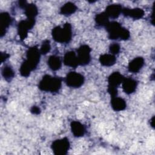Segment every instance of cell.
<instances>
[{"label":"cell","instance_id":"cell-9","mask_svg":"<svg viewBox=\"0 0 155 155\" xmlns=\"http://www.w3.org/2000/svg\"><path fill=\"white\" fill-rule=\"evenodd\" d=\"M12 21V18L8 13L2 12L0 14V29L1 37L5 34L6 29L11 24Z\"/></svg>","mask_w":155,"mask_h":155},{"label":"cell","instance_id":"cell-3","mask_svg":"<svg viewBox=\"0 0 155 155\" xmlns=\"http://www.w3.org/2000/svg\"><path fill=\"white\" fill-rule=\"evenodd\" d=\"M62 85V79L59 77H53L45 74L40 81L38 88L44 91L56 93L61 89Z\"/></svg>","mask_w":155,"mask_h":155},{"label":"cell","instance_id":"cell-25","mask_svg":"<svg viewBox=\"0 0 155 155\" xmlns=\"http://www.w3.org/2000/svg\"><path fill=\"white\" fill-rule=\"evenodd\" d=\"M120 45L117 43H113L110 45V52L112 54H117L120 51Z\"/></svg>","mask_w":155,"mask_h":155},{"label":"cell","instance_id":"cell-23","mask_svg":"<svg viewBox=\"0 0 155 155\" xmlns=\"http://www.w3.org/2000/svg\"><path fill=\"white\" fill-rule=\"evenodd\" d=\"M2 75L5 80L10 82L15 76V71L12 67L6 65L2 69Z\"/></svg>","mask_w":155,"mask_h":155},{"label":"cell","instance_id":"cell-1","mask_svg":"<svg viewBox=\"0 0 155 155\" xmlns=\"http://www.w3.org/2000/svg\"><path fill=\"white\" fill-rule=\"evenodd\" d=\"M41 57L40 50L36 46L29 48L26 53V59L21 64L19 71L21 76L28 77L37 67Z\"/></svg>","mask_w":155,"mask_h":155},{"label":"cell","instance_id":"cell-14","mask_svg":"<svg viewBox=\"0 0 155 155\" xmlns=\"http://www.w3.org/2000/svg\"><path fill=\"white\" fill-rule=\"evenodd\" d=\"M144 65V59L142 57H137L133 59L128 64V69L132 73H137Z\"/></svg>","mask_w":155,"mask_h":155},{"label":"cell","instance_id":"cell-7","mask_svg":"<svg viewBox=\"0 0 155 155\" xmlns=\"http://www.w3.org/2000/svg\"><path fill=\"white\" fill-rule=\"evenodd\" d=\"M90 47L87 45H82L77 50V57L79 65H86L91 61Z\"/></svg>","mask_w":155,"mask_h":155},{"label":"cell","instance_id":"cell-29","mask_svg":"<svg viewBox=\"0 0 155 155\" xmlns=\"http://www.w3.org/2000/svg\"><path fill=\"white\" fill-rule=\"evenodd\" d=\"M154 117L153 116V117L151 118V121H150V124L152 127H154Z\"/></svg>","mask_w":155,"mask_h":155},{"label":"cell","instance_id":"cell-11","mask_svg":"<svg viewBox=\"0 0 155 155\" xmlns=\"http://www.w3.org/2000/svg\"><path fill=\"white\" fill-rule=\"evenodd\" d=\"M64 63L65 65L76 68L79 65L77 55L73 51L67 52L64 57Z\"/></svg>","mask_w":155,"mask_h":155},{"label":"cell","instance_id":"cell-26","mask_svg":"<svg viewBox=\"0 0 155 155\" xmlns=\"http://www.w3.org/2000/svg\"><path fill=\"white\" fill-rule=\"evenodd\" d=\"M30 112L34 114H39L41 113V109L37 106H33L30 109Z\"/></svg>","mask_w":155,"mask_h":155},{"label":"cell","instance_id":"cell-20","mask_svg":"<svg viewBox=\"0 0 155 155\" xmlns=\"http://www.w3.org/2000/svg\"><path fill=\"white\" fill-rule=\"evenodd\" d=\"M77 10V7L74 3L68 2L62 5L60 9V13L65 16H70Z\"/></svg>","mask_w":155,"mask_h":155},{"label":"cell","instance_id":"cell-13","mask_svg":"<svg viewBox=\"0 0 155 155\" xmlns=\"http://www.w3.org/2000/svg\"><path fill=\"white\" fill-rule=\"evenodd\" d=\"M124 77L122 74H121L119 72L116 71L113 72L112 74H111L108 78V87H114L117 88V87L122 83Z\"/></svg>","mask_w":155,"mask_h":155},{"label":"cell","instance_id":"cell-5","mask_svg":"<svg viewBox=\"0 0 155 155\" xmlns=\"http://www.w3.org/2000/svg\"><path fill=\"white\" fill-rule=\"evenodd\" d=\"M70 142L67 137L57 139L53 142L51 145V150L54 154L64 155L66 154L70 148Z\"/></svg>","mask_w":155,"mask_h":155},{"label":"cell","instance_id":"cell-16","mask_svg":"<svg viewBox=\"0 0 155 155\" xmlns=\"http://www.w3.org/2000/svg\"><path fill=\"white\" fill-rule=\"evenodd\" d=\"M122 11V7L120 4H112L107 7L105 12L108 17L116 18L120 15Z\"/></svg>","mask_w":155,"mask_h":155},{"label":"cell","instance_id":"cell-21","mask_svg":"<svg viewBox=\"0 0 155 155\" xmlns=\"http://www.w3.org/2000/svg\"><path fill=\"white\" fill-rule=\"evenodd\" d=\"M24 13L28 19H35L38 13V8L35 4H29L24 8Z\"/></svg>","mask_w":155,"mask_h":155},{"label":"cell","instance_id":"cell-17","mask_svg":"<svg viewBox=\"0 0 155 155\" xmlns=\"http://www.w3.org/2000/svg\"><path fill=\"white\" fill-rule=\"evenodd\" d=\"M111 105L114 111H120L125 109L127 104L124 99L116 96L111 97Z\"/></svg>","mask_w":155,"mask_h":155},{"label":"cell","instance_id":"cell-4","mask_svg":"<svg viewBox=\"0 0 155 155\" xmlns=\"http://www.w3.org/2000/svg\"><path fill=\"white\" fill-rule=\"evenodd\" d=\"M53 39L59 43H68L72 38L71 25L70 23H65L62 27L56 26L52 30Z\"/></svg>","mask_w":155,"mask_h":155},{"label":"cell","instance_id":"cell-18","mask_svg":"<svg viewBox=\"0 0 155 155\" xmlns=\"http://www.w3.org/2000/svg\"><path fill=\"white\" fill-rule=\"evenodd\" d=\"M116 61V58L112 54H104L100 56L99 62L101 65L105 67H110L113 65Z\"/></svg>","mask_w":155,"mask_h":155},{"label":"cell","instance_id":"cell-19","mask_svg":"<svg viewBox=\"0 0 155 155\" xmlns=\"http://www.w3.org/2000/svg\"><path fill=\"white\" fill-rule=\"evenodd\" d=\"M47 63L50 68L53 71L59 70L62 65V61L60 57L56 55L50 56L47 61Z\"/></svg>","mask_w":155,"mask_h":155},{"label":"cell","instance_id":"cell-28","mask_svg":"<svg viewBox=\"0 0 155 155\" xmlns=\"http://www.w3.org/2000/svg\"><path fill=\"white\" fill-rule=\"evenodd\" d=\"M27 4H28L27 3V2L25 1H19V6L22 8H24Z\"/></svg>","mask_w":155,"mask_h":155},{"label":"cell","instance_id":"cell-8","mask_svg":"<svg viewBox=\"0 0 155 155\" xmlns=\"http://www.w3.org/2000/svg\"><path fill=\"white\" fill-rule=\"evenodd\" d=\"M35 23V19H28L22 20L19 22L18 26V32L21 39L23 40L27 36L28 31L33 28Z\"/></svg>","mask_w":155,"mask_h":155},{"label":"cell","instance_id":"cell-6","mask_svg":"<svg viewBox=\"0 0 155 155\" xmlns=\"http://www.w3.org/2000/svg\"><path fill=\"white\" fill-rule=\"evenodd\" d=\"M84 77L82 74L75 72L70 71L65 77V83L67 86L71 88H79L84 82Z\"/></svg>","mask_w":155,"mask_h":155},{"label":"cell","instance_id":"cell-27","mask_svg":"<svg viewBox=\"0 0 155 155\" xmlns=\"http://www.w3.org/2000/svg\"><path fill=\"white\" fill-rule=\"evenodd\" d=\"M9 57V54L5 53H1V62H3Z\"/></svg>","mask_w":155,"mask_h":155},{"label":"cell","instance_id":"cell-12","mask_svg":"<svg viewBox=\"0 0 155 155\" xmlns=\"http://www.w3.org/2000/svg\"><path fill=\"white\" fill-rule=\"evenodd\" d=\"M122 13L125 16H130L134 19H139L144 16V11L140 8H122Z\"/></svg>","mask_w":155,"mask_h":155},{"label":"cell","instance_id":"cell-22","mask_svg":"<svg viewBox=\"0 0 155 155\" xmlns=\"http://www.w3.org/2000/svg\"><path fill=\"white\" fill-rule=\"evenodd\" d=\"M108 18L105 12L100 13L95 17L96 24L100 27H105L109 22Z\"/></svg>","mask_w":155,"mask_h":155},{"label":"cell","instance_id":"cell-10","mask_svg":"<svg viewBox=\"0 0 155 155\" xmlns=\"http://www.w3.org/2000/svg\"><path fill=\"white\" fill-rule=\"evenodd\" d=\"M137 82L131 78H124L122 82V88L126 94H130L134 93L137 88Z\"/></svg>","mask_w":155,"mask_h":155},{"label":"cell","instance_id":"cell-15","mask_svg":"<svg viewBox=\"0 0 155 155\" xmlns=\"http://www.w3.org/2000/svg\"><path fill=\"white\" fill-rule=\"evenodd\" d=\"M71 130L75 137H82L85 133V128L83 124L79 121H72L70 124Z\"/></svg>","mask_w":155,"mask_h":155},{"label":"cell","instance_id":"cell-2","mask_svg":"<svg viewBox=\"0 0 155 155\" xmlns=\"http://www.w3.org/2000/svg\"><path fill=\"white\" fill-rule=\"evenodd\" d=\"M105 28L108 33V38L110 39L127 40L130 36L129 31L122 27L120 24L116 21L109 22Z\"/></svg>","mask_w":155,"mask_h":155},{"label":"cell","instance_id":"cell-24","mask_svg":"<svg viewBox=\"0 0 155 155\" xmlns=\"http://www.w3.org/2000/svg\"><path fill=\"white\" fill-rule=\"evenodd\" d=\"M51 49V46L50 44V41L45 40L42 42L41 48H40V53L42 54H46L47 53L50 51Z\"/></svg>","mask_w":155,"mask_h":155}]
</instances>
